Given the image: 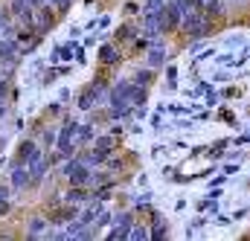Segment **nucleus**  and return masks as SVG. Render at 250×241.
I'll return each mask as SVG.
<instances>
[{
  "instance_id": "obj_15",
  "label": "nucleus",
  "mask_w": 250,
  "mask_h": 241,
  "mask_svg": "<svg viewBox=\"0 0 250 241\" xmlns=\"http://www.w3.org/2000/svg\"><path fill=\"white\" fill-rule=\"evenodd\" d=\"M56 23V15L50 12V9H41V26H38V32H44L47 26H53Z\"/></svg>"
},
{
  "instance_id": "obj_9",
  "label": "nucleus",
  "mask_w": 250,
  "mask_h": 241,
  "mask_svg": "<svg viewBox=\"0 0 250 241\" xmlns=\"http://www.w3.org/2000/svg\"><path fill=\"white\" fill-rule=\"evenodd\" d=\"M96 99H99V81H96V84H90V87L82 93V99H79V108H82V111H90Z\"/></svg>"
},
{
  "instance_id": "obj_3",
  "label": "nucleus",
  "mask_w": 250,
  "mask_h": 241,
  "mask_svg": "<svg viewBox=\"0 0 250 241\" xmlns=\"http://www.w3.org/2000/svg\"><path fill=\"white\" fill-rule=\"evenodd\" d=\"M76 134H79V125H76V122H67L62 128V134H59V154H62V157H70V154H73Z\"/></svg>"
},
{
  "instance_id": "obj_24",
  "label": "nucleus",
  "mask_w": 250,
  "mask_h": 241,
  "mask_svg": "<svg viewBox=\"0 0 250 241\" xmlns=\"http://www.w3.org/2000/svg\"><path fill=\"white\" fill-rule=\"evenodd\" d=\"M93 224H96V230H99V227H105V224H111V212H108V209H102V212L96 215V221H93Z\"/></svg>"
},
{
  "instance_id": "obj_14",
  "label": "nucleus",
  "mask_w": 250,
  "mask_h": 241,
  "mask_svg": "<svg viewBox=\"0 0 250 241\" xmlns=\"http://www.w3.org/2000/svg\"><path fill=\"white\" fill-rule=\"evenodd\" d=\"M84 198H87V195L82 192V186H70V192L64 195V201H67V203H82Z\"/></svg>"
},
{
  "instance_id": "obj_18",
  "label": "nucleus",
  "mask_w": 250,
  "mask_h": 241,
  "mask_svg": "<svg viewBox=\"0 0 250 241\" xmlns=\"http://www.w3.org/2000/svg\"><path fill=\"white\" fill-rule=\"evenodd\" d=\"M163 236H169V227H166L160 218H154V230H151V239H163Z\"/></svg>"
},
{
  "instance_id": "obj_20",
  "label": "nucleus",
  "mask_w": 250,
  "mask_h": 241,
  "mask_svg": "<svg viewBox=\"0 0 250 241\" xmlns=\"http://www.w3.org/2000/svg\"><path fill=\"white\" fill-rule=\"evenodd\" d=\"M9 206H12V203H9V189H6V186H0V215H6V212H9Z\"/></svg>"
},
{
  "instance_id": "obj_19",
  "label": "nucleus",
  "mask_w": 250,
  "mask_h": 241,
  "mask_svg": "<svg viewBox=\"0 0 250 241\" xmlns=\"http://www.w3.org/2000/svg\"><path fill=\"white\" fill-rule=\"evenodd\" d=\"M128 239H151V233H148L146 227H140V224H134V227L128 230Z\"/></svg>"
},
{
  "instance_id": "obj_12",
  "label": "nucleus",
  "mask_w": 250,
  "mask_h": 241,
  "mask_svg": "<svg viewBox=\"0 0 250 241\" xmlns=\"http://www.w3.org/2000/svg\"><path fill=\"white\" fill-rule=\"evenodd\" d=\"M99 59L105 61V64H117V61H120V53H117V47H111V44H105V47L99 50Z\"/></svg>"
},
{
  "instance_id": "obj_27",
  "label": "nucleus",
  "mask_w": 250,
  "mask_h": 241,
  "mask_svg": "<svg viewBox=\"0 0 250 241\" xmlns=\"http://www.w3.org/2000/svg\"><path fill=\"white\" fill-rule=\"evenodd\" d=\"M175 76H178V70L175 67H169V90H175L178 84H175Z\"/></svg>"
},
{
  "instance_id": "obj_17",
  "label": "nucleus",
  "mask_w": 250,
  "mask_h": 241,
  "mask_svg": "<svg viewBox=\"0 0 250 241\" xmlns=\"http://www.w3.org/2000/svg\"><path fill=\"white\" fill-rule=\"evenodd\" d=\"M148 81H151V67H148V70H137V73H134V84H143V87H146Z\"/></svg>"
},
{
  "instance_id": "obj_5",
  "label": "nucleus",
  "mask_w": 250,
  "mask_h": 241,
  "mask_svg": "<svg viewBox=\"0 0 250 241\" xmlns=\"http://www.w3.org/2000/svg\"><path fill=\"white\" fill-rule=\"evenodd\" d=\"M146 61H148L151 70L160 67V64H166V47H163V41L154 38V44H148V56H146Z\"/></svg>"
},
{
  "instance_id": "obj_37",
  "label": "nucleus",
  "mask_w": 250,
  "mask_h": 241,
  "mask_svg": "<svg viewBox=\"0 0 250 241\" xmlns=\"http://www.w3.org/2000/svg\"><path fill=\"white\" fill-rule=\"evenodd\" d=\"M47 3H59V0H47Z\"/></svg>"
},
{
  "instance_id": "obj_30",
  "label": "nucleus",
  "mask_w": 250,
  "mask_h": 241,
  "mask_svg": "<svg viewBox=\"0 0 250 241\" xmlns=\"http://www.w3.org/2000/svg\"><path fill=\"white\" fill-rule=\"evenodd\" d=\"M9 29V18L6 15H0V32H6Z\"/></svg>"
},
{
  "instance_id": "obj_21",
  "label": "nucleus",
  "mask_w": 250,
  "mask_h": 241,
  "mask_svg": "<svg viewBox=\"0 0 250 241\" xmlns=\"http://www.w3.org/2000/svg\"><path fill=\"white\" fill-rule=\"evenodd\" d=\"M166 6V0H146V6H143V12H160Z\"/></svg>"
},
{
  "instance_id": "obj_33",
  "label": "nucleus",
  "mask_w": 250,
  "mask_h": 241,
  "mask_svg": "<svg viewBox=\"0 0 250 241\" xmlns=\"http://www.w3.org/2000/svg\"><path fill=\"white\" fill-rule=\"evenodd\" d=\"M0 96H6V79H0Z\"/></svg>"
},
{
  "instance_id": "obj_10",
  "label": "nucleus",
  "mask_w": 250,
  "mask_h": 241,
  "mask_svg": "<svg viewBox=\"0 0 250 241\" xmlns=\"http://www.w3.org/2000/svg\"><path fill=\"white\" fill-rule=\"evenodd\" d=\"M29 175H32V183H41L47 178V160H44V157H35V160L29 163Z\"/></svg>"
},
{
  "instance_id": "obj_26",
  "label": "nucleus",
  "mask_w": 250,
  "mask_h": 241,
  "mask_svg": "<svg viewBox=\"0 0 250 241\" xmlns=\"http://www.w3.org/2000/svg\"><path fill=\"white\" fill-rule=\"evenodd\" d=\"M108 195H111V189H99V192H96L93 198H96L99 203H105V201H108Z\"/></svg>"
},
{
  "instance_id": "obj_6",
  "label": "nucleus",
  "mask_w": 250,
  "mask_h": 241,
  "mask_svg": "<svg viewBox=\"0 0 250 241\" xmlns=\"http://www.w3.org/2000/svg\"><path fill=\"white\" fill-rule=\"evenodd\" d=\"M29 183H32V175H29V166L18 163V166L12 169V186H15V189H26Z\"/></svg>"
},
{
  "instance_id": "obj_36",
  "label": "nucleus",
  "mask_w": 250,
  "mask_h": 241,
  "mask_svg": "<svg viewBox=\"0 0 250 241\" xmlns=\"http://www.w3.org/2000/svg\"><path fill=\"white\" fill-rule=\"evenodd\" d=\"M0 151H3V137H0Z\"/></svg>"
},
{
  "instance_id": "obj_8",
  "label": "nucleus",
  "mask_w": 250,
  "mask_h": 241,
  "mask_svg": "<svg viewBox=\"0 0 250 241\" xmlns=\"http://www.w3.org/2000/svg\"><path fill=\"white\" fill-rule=\"evenodd\" d=\"M12 15L23 23H32V3L29 0H12Z\"/></svg>"
},
{
  "instance_id": "obj_4",
  "label": "nucleus",
  "mask_w": 250,
  "mask_h": 241,
  "mask_svg": "<svg viewBox=\"0 0 250 241\" xmlns=\"http://www.w3.org/2000/svg\"><path fill=\"white\" fill-rule=\"evenodd\" d=\"M18 59H21V47H18L12 38H0V61L15 64Z\"/></svg>"
},
{
  "instance_id": "obj_32",
  "label": "nucleus",
  "mask_w": 250,
  "mask_h": 241,
  "mask_svg": "<svg viewBox=\"0 0 250 241\" xmlns=\"http://www.w3.org/2000/svg\"><path fill=\"white\" fill-rule=\"evenodd\" d=\"M215 224H221V227H227V224H230V218H227V215H218V218H215Z\"/></svg>"
},
{
  "instance_id": "obj_28",
  "label": "nucleus",
  "mask_w": 250,
  "mask_h": 241,
  "mask_svg": "<svg viewBox=\"0 0 250 241\" xmlns=\"http://www.w3.org/2000/svg\"><path fill=\"white\" fill-rule=\"evenodd\" d=\"M44 142H47V145H56L59 140H56V134H53V131H47V134H44Z\"/></svg>"
},
{
  "instance_id": "obj_13",
  "label": "nucleus",
  "mask_w": 250,
  "mask_h": 241,
  "mask_svg": "<svg viewBox=\"0 0 250 241\" xmlns=\"http://www.w3.org/2000/svg\"><path fill=\"white\" fill-rule=\"evenodd\" d=\"M73 218H76V209H73V203H70L67 209H62V212H56V215H53V221H50V224H64V221H73Z\"/></svg>"
},
{
  "instance_id": "obj_31",
  "label": "nucleus",
  "mask_w": 250,
  "mask_h": 241,
  "mask_svg": "<svg viewBox=\"0 0 250 241\" xmlns=\"http://www.w3.org/2000/svg\"><path fill=\"white\" fill-rule=\"evenodd\" d=\"M207 59H215V50H207V53H201V59H198V61H207Z\"/></svg>"
},
{
  "instance_id": "obj_16",
  "label": "nucleus",
  "mask_w": 250,
  "mask_h": 241,
  "mask_svg": "<svg viewBox=\"0 0 250 241\" xmlns=\"http://www.w3.org/2000/svg\"><path fill=\"white\" fill-rule=\"evenodd\" d=\"M44 227H47V221H44V218H32V221H29V236H32V239H35V236H41V233H44Z\"/></svg>"
},
{
  "instance_id": "obj_1",
  "label": "nucleus",
  "mask_w": 250,
  "mask_h": 241,
  "mask_svg": "<svg viewBox=\"0 0 250 241\" xmlns=\"http://www.w3.org/2000/svg\"><path fill=\"white\" fill-rule=\"evenodd\" d=\"M184 20V9L175 3V0H166V6L160 9V23H163V35L166 32H175Z\"/></svg>"
},
{
  "instance_id": "obj_34",
  "label": "nucleus",
  "mask_w": 250,
  "mask_h": 241,
  "mask_svg": "<svg viewBox=\"0 0 250 241\" xmlns=\"http://www.w3.org/2000/svg\"><path fill=\"white\" fill-rule=\"evenodd\" d=\"M29 3H32V9H35V6H41V3H44V0H29Z\"/></svg>"
},
{
  "instance_id": "obj_2",
  "label": "nucleus",
  "mask_w": 250,
  "mask_h": 241,
  "mask_svg": "<svg viewBox=\"0 0 250 241\" xmlns=\"http://www.w3.org/2000/svg\"><path fill=\"white\" fill-rule=\"evenodd\" d=\"M64 178H67L70 186H84V183L90 181V169H87V163L79 157V160H73V163L64 166Z\"/></svg>"
},
{
  "instance_id": "obj_22",
  "label": "nucleus",
  "mask_w": 250,
  "mask_h": 241,
  "mask_svg": "<svg viewBox=\"0 0 250 241\" xmlns=\"http://www.w3.org/2000/svg\"><path fill=\"white\" fill-rule=\"evenodd\" d=\"M93 137V131H90V125H79V134H76V140H82V142H87Z\"/></svg>"
},
{
  "instance_id": "obj_11",
  "label": "nucleus",
  "mask_w": 250,
  "mask_h": 241,
  "mask_svg": "<svg viewBox=\"0 0 250 241\" xmlns=\"http://www.w3.org/2000/svg\"><path fill=\"white\" fill-rule=\"evenodd\" d=\"M18 151H21V163H23V166H29L35 157H41V154H38V148H35V142H29V140H23Z\"/></svg>"
},
{
  "instance_id": "obj_25",
  "label": "nucleus",
  "mask_w": 250,
  "mask_h": 241,
  "mask_svg": "<svg viewBox=\"0 0 250 241\" xmlns=\"http://www.w3.org/2000/svg\"><path fill=\"white\" fill-rule=\"evenodd\" d=\"M117 38H120V41L134 38V26H120V29H117Z\"/></svg>"
},
{
  "instance_id": "obj_7",
  "label": "nucleus",
  "mask_w": 250,
  "mask_h": 241,
  "mask_svg": "<svg viewBox=\"0 0 250 241\" xmlns=\"http://www.w3.org/2000/svg\"><path fill=\"white\" fill-rule=\"evenodd\" d=\"M134 227V221H131V215L123 212V215H117V227L108 233V239H128V230Z\"/></svg>"
},
{
  "instance_id": "obj_23",
  "label": "nucleus",
  "mask_w": 250,
  "mask_h": 241,
  "mask_svg": "<svg viewBox=\"0 0 250 241\" xmlns=\"http://www.w3.org/2000/svg\"><path fill=\"white\" fill-rule=\"evenodd\" d=\"M96 148L111 151V148H114V137H99V140H96Z\"/></svg>"
},
{
  "instance_id": "obj_35",
  "label": "nucleus",
  "mask_w": 250,
  "mask_h": 241,
  "mask_svg": "<svg viewBox=\"0 0 250 241\" xmlns=\"http://www.w3.org/2000/svg\"><path fill=\"white\" fill-rule=\"evenodd\" d=\"M3 114H6V105H3V102H0V117H3Z\"/></svg>"
},
{
  "instance_id": "obj_29",
  "label": "nucleus",
  "mask_w": 250,
  "mask_h": 241,
  "mask_svg": "<svg viewBox=\"0 0 250 241\" xmlns=\"http://www.w3.org/2000/svg\"><path fill=\"white\" fill-rule=\"evenodd\" d=\"M73 53H76V61H79V64L84 61V50H82V47H73Z\"/></svg>"
}]
</instances>
